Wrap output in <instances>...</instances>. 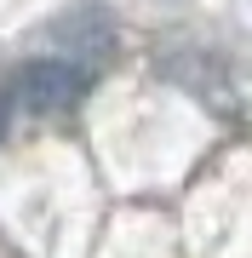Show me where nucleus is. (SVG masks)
Here are the masks:
<instances>
[{"mask_svg":"<svg viewBox=\"0 0 252 258\" xmlns=\"http://www.w3.org/2000/svg\"><path fill=\"white\" fill-rule=\"evenodd\" d=\"M12 86H18V109H29V115H63L69 103L80 98L86 69L69 63V57H35V63L18 69Z\"/></svg>","mask_w":252,"mask_h":258,"instance_id":"obj_1","label":"nucleus"},{"mask_svg":"<svg viewBox=\"0 0 252 258\" xmlns=\"http://www.w3.org/2000/svg\"><path fill=\"white\" fill-rule=\"evenodd\" d=\"M12 109H18V86L0 81V144H6V132H12Z\"/></svg>","mask_w":252,"mask_h":258,"instance_id":"obj_2","label":"nucleus"}]
</instances>
